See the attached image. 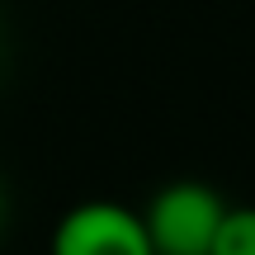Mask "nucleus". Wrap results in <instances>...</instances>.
I'll return each instance as SVG.
<instances>
[{
  "instance_id": "obj_1",
  "label": "nucleus",
  "mask_w": 255,
  "mask_h": 255,
  "mask_svg": "<svg viewBox=\"0 0 255 255\" xmlns=\"http://www.w3.org/2000/svg\"><path fill=\"white\" fill-rule=\"evenodd\" d=\"M232 203L203 180H175L151 194L142 222L156 255H213L218 227Z\"/></svg>"
},
{
  "instance_id": "obj_4",
  "label": "nucleus",
  "mask_w": 255,
  "mask_h": 255,
  "mask_svg": "<svg viewBox=\"0 0 255 255\" xmlns=\"http://www.w3.org/2000/svg\"><path fill=\"white\" fill-rule=\"evenodd\" d=\"M5 47H9V38H5V19H0V66H5Z\"/></svg>"
},
{
  "instance_id": "obj_3",
  "label": "nucleus",
  "mask_w": 255,
  "mask_h": 255,
  "mask_svg": "<svg viewBox=\"0 0 255 255\" xmlns=\"http://www.w3.org/2000/svg\"><path fill=\"white\" fill-rule=\"evenodd\" d=\"M213 255H255V208H227L213 241Z\"/></svg>"
},
{
  "instance_id": "obj_5",
  "label": "nucleus",
  "mask_w": 255,
  "mask_h": 255,
  "mask_svg": "<svg viewBox=\"0 0 255 255\" xmlns=\"http://www.w3.org/2000/svg\"><path fill=\"white\" fill-rule=\"evenodd\" d=\"M0 218H5V189H0Z\"/></svg>"
},
{
  "instance_id": "obj_2",
  "label": "nucleus",
  "mask_w": 255,
  "mask_h": 255,
  "mask_svg": "<svg viewBox=\"0 0 255 255\" xmlns=\"http://www.w3.org/2000/svg\"><path fill=\"white\" fill-rule=\"evenodd\" d=\"M47 255H156V251L146 241L142 213L114 199H90L62 213L52 241H47Z\"/></svg>"
}]
</instances>
